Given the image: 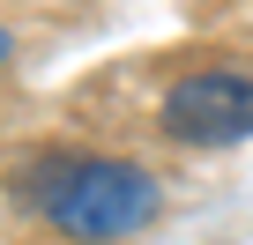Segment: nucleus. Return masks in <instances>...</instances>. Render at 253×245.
I'll use <instances>...</instances> for the list:
<instances>
[{"mask_svg":"<svg viewBox=\"0 0 253 245\" xmlns=\"http://www.w3.org/2000/svg\"><path fill=\"white\" fill-rule=\"evenodd\" d=\"M164 127H171L179 141H201V149H209V141H246V134H253V82L231 74V67H201V74L171 82Z\"/></svg>","mask_w":253,"mask_h":245,"instance_id":"nucleus-2","label":"nucleus"},{"mask_svg":"<svg viewBox=\"0 0 253 245\" xmlns=\"http://www.w3.org/2000/svg\"><path fill=\"white\" fill-rule=\"evenodd\" d=\"M8 52H15V45H8V30H0V67H8Z\"/></svg>","mask_w":253,"mask_h":245,"instance_id":"nucleus-3","label":"nucleus"},{"mask_svg":"<svg viewBox=\"0 0 253 245\" xmlns=\"http://www.w3.org/2000/svg\"><path fill=\"white\" fill-rule=\"evenodd\" d=\"M75 238H134L157 215V178L142 164H104V156H60L52 193L38 201Z\"/></svg>","mask_w":253,"mask_h":245,"instance_id":"nucleus-1","label":"nucleus"}]
</instances>
